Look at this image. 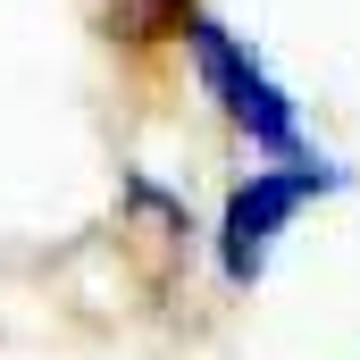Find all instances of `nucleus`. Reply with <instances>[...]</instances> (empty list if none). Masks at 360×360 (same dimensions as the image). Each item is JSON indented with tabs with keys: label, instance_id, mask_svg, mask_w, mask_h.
I'll return each instance as SVG.
<instances>
[{
	"label": "nucleus",
	"instance_id": "2",
	"mask_svg": "<svg viewBox=\"0 0 360 360\" xmlns=\"http://www.w3.org/2000/svg\"><path fill=\"white\" fill-rule=\"evenodd\" d=\"M344 176H293V168H252V176L226 193V218H218V269L235 276V285H252V276L269 269L276 235L302 218V201H319V193H335Z\"/></svg>",
	"mask_w": 360,
	"mask_h": 360
},
{
	"label": "nucleus",
	"instance_id": "3",
	"mask_svg": "<svg viewBox=\"0 0 360 360\" xmlns=\"http://www.w3.org/2000/svg\"><path fill=\"white\" fill-rule=\"evenodd\" d=\"M160 8H168V17H176V0H160Z\"/></svg>",
	"mask_w": 360,
	"mask_h": 360
},
{
	"label": "nucleus",
	"instance_id": "1",
	"mask_svg": "<svg viewBox=\"0 0 360 360\" xmlns=\"http://www.w3.org/2000/svg\"><path fill=\"white\" fill-rule=\"evenodd\" d=\"M184 42H193V68H201L210 101L226 109V126H235L269 168H293V176H344L335 160H319V151H310L302 109H293L285 84L252 59V42H243V34H226L218 17H193V25H184Z\"/></svg>",
	"mask_w": 360,
	"mask_h": 360
}]
</instances>
